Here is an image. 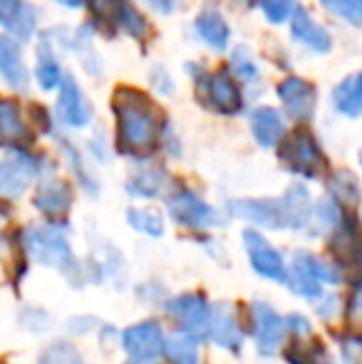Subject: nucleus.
Segmentation results:
<instances>
[{"label": "nucleus", "instance_id": "obj_31", "mask_svg": "<svg viewBox=\"0 0 362 364\" xmlns=\"http://www.w3.org/2000/svg\"><path fill=\"white\" fill-rule=\"evenodd\" d=\"M127 223L139 233L149 235V238H161L164 235V218L154 211V208H129L127 211Z\"/></svg>", "mask_w": 362, "mask_h": 364}, {"label": "nucleus", "instance_id": "obj_21", "mask_svg": "<svg viewBox=\"0 0 362 364\" xmlns=\"http://www.w3.org/2000/svg\"><path fill=\"white\" fill-rule=\"evenodd\" d=\"M127 193L132 198H159L169 188V173L164 166L151 161H142L127 178Z\"/></svg>", "mask_w": 362, "mask_h": 364}, {"label": "nucleus", "instance_id": "obj_47", "mask_svg": "<svg viewBox=\"0 0 362 364\" xmlns=\"http://www.w3.org/2000/svg\"><path fill=\"white\" fill-rule=\"evenodd\" d=\"M129 364H132V362H129Z\"/></svg>", "mask_w": 362, "mask_h": 364}, {"label": "nucleus", "instance_id": "obj_40", "mask_svg": "<svg viewBox=\"0 0 362 364\" xmlns=\"http://www.w3.org/2000/svg\"><path fill=\"white\" fill-rule=\"evenodd\" d=\"M313 307H315V312H318L320 320H325V322H333L338 315H343V300H340L335 292H325Z\"/></svg>", "mask_w": 362, "mask_h": 364}, {"label": "nucleus", "instance_id": "obj_37", "mask_svg": "<svg viewBox=\"0 0 362 364\" xmlns=\"http://www.w3.org/2000/svg\"><path fill=\"white\" fill-rule=\"evenodd\" d=\"M338 350L343 364H362V332H343L338 340Z\"/></svg>", "mask_w": 362, "mask_h": 364}, {"label": "nucleus", "instance_id": "obj_32", "mask_svg": "<svg viewBox=\"0 0 362 364\" xmlns=\"http://www.w3.org/2000/svg\"><path fill=\"white\" fill-rule=\"evenodd\" d=\"M117 28L124 30L129 38L144 40L147 35H149V20H147L144 15L127 0V3L119 8V15H117Z\"/></svg>", "mask_w": 362, "mask_h": 364}, {"label": "nucleus", "instance_id": "obj_43", "mask_svg": "<svg viewBox=\"0 0 362 364\" xmlns=\"http://www.w3.org/2000/svg\"><path fill=\"white\" fill-rule=\"evenodd\" d=\"M144 3L149 5V10H154L159 15H171L179 8V0H144Z\"/></svg>", "mask_w": 362, "mask_h": 364}, {"label": "nucleus", "instance_id": "obj_5", "mask_svg": "<svg viewBox=\"0 0 362 364\" xmlns=\"http://www.w3.org/2000/svg\"><path fill=\"white\" fill-rule=\"evenodd\" d=\"M278 156L290 173L308 178V181L320 178L328 171V156H325L320 141L313 136V132L308 129H295L285 134V139L278 146Z\"/></svg>", "mask_w": 362, "mask_h": 364}, {"label": "nucleus", "instance_id": "obj_28", "mask_svg": "<svg viewBox=\"0 0 362 364\" xmlns=\"http://www.w3.org/2000/svg\"><path fill=\"white\" fill-rule=\"evenodd\" d=\"M60 146H63L65 161H68L70 171H73L75 178H78L80 188H82L85 193H90V196L100 193V181H97V176L92 173V168L87 166V161H85V154L80 151V149L75 146L73 141H68V139L60 141Z\"/></svg>", "mask_w": 362, "mask_h": 364}, {"label": "nucleus", "instance_id": "obj_22", "mask_svg": "<svg viewBox=\"0 0 362 364\" xmlns=\"http://www.w3.org/2000/svg\"><path fill=\"white\" fill-rule=\"evenodd\" d=\"M0 80L13 92H28L30 70L25 65L23 48L8 35H0Z\"/></svg>", "mask_w": 362, "mask_h": 364}, {"label": "nucleus", "instance_id": "obj_15", "mask_svg": "<svg viewBox=\"0 0 362 364\" xmlns=\"http://www.w3.org/2000/svg\"><path fill=\"white\" fill-rule=\"evenodd\" d=\"M275 95H278L283 112L293 122H310L315 117V107H318V90H315L313 82H308L305 77L288 75L278 82L275 87Z\"/></svg>", "mask_w": 362, "mask_h": 364}, {"label": "nucleus", "instance_id": "obj_30", "mask_svg": "<svg viewBox=\"0 0 362 364\" xmlns=\"http://www.w3.org/2000/svg\"><path fill=\"white\" fill-rule=\"evenodd\" d=\"M228 65H231V75L236 77L238 82H243V85H256V82L261 80V70H258L256 60H253L251 50H248L246 45H236V48L231 50Z\"/></svg>", "mask_w": 362, "mask_h": 364}, {"label": "nucleus", "instance_id": "obj_11", "mask_svg": "<svg viewBox=\"0 0 362 364\" xmlns=\"http://www.w3.org/2000/svg\"><path fill=\"white\" fill-rule=\"evenodd\" d=\"M166 312H169L171 320L179 325V330L183 332V335L193 337L196 342H201L208 337L213 307L208 305L203 295H196V292H183V295L174 297V300L166 305Z\"/></svg>", "mask_w": 362, "mask_h": 364}, {"label": "nucleus", "instance_id": "obj_7", "mask_svg": "<svg viewBox=\"0 0 362 364\" xmlns=\"http://www.w3.org/2000/svg\"><path fill=\"white\" fill-rule=\"evenodd\" d=\"M201 92L203 105L221 117H236L246 107V97L241 92V82L231 75V70L221 68L206 75V80L196 87Z\"/></svg>", "mask_w": 362, "mask_h": 364}, {"label": "nucleus", "instance_id": "obj_3", "mask_svg": "<svg viewBox=\"0 0 362 364\" xmlns=\"http://www.w3.org/2000/svg\"><path fill=\"white\" fill-rule=\"evenodd\" d=\"M345 280H348V275L333 258H323V255H315L313 250L300 248L295 250L288 263L285 285L293 295L315 305L325 295V288H340V285H345Z\"/></svg>", "mask_w": 362, "mask_h": 364}, {"label": "nucleus", "instance_id": "obj_8", "mask_svg": "<svg viewBox=\"0 0 362 364\" xmlns=\"http://www.w3.org/2000/svg\"><path fill=\"white\" fill-rule=\"evenodd\" d=\"M166 211L176 225L188 230H208L221 225L218 211L191 188H174L166 198Z\"/></svg>", "mask_w": 362, "mask_h": 364}, {"label": "nucleus", "instance_id": "obj_45", "mask_svg": "<svg viewBox=\"0 0 362 364\" xmlns=\"http://www.w3.org/2000/svg\"><path fill=\"white\" fill-rule=\"evenodd\" d=\"M320 364H343V362H335V360H330V357L323 352V357H320Z\"/></svg>", "mask_w": 362, "mask_h": 364}, {"label": "nucleus", "instance_id": "obj_41", "mask_svg": "<svg viewBox=\"0 0 362 364\" xmlns=\"http://www.w3.org/2000/svg\"><path fill=\"white\" fill-rule=\"evenodd\" d=\"M285 327H288V332L295 340H305V337L313 335V322H310V317H305L303 312H290V315H285Z\"/></svg>", "mask_w": 362, "mask_h": 364}, {"label": "nucleus", "instance_id": "obj_9", "mask_svg": "<svg viewBox=\"0 0 362 364\" xmlns=\"http://www.w3.org/2000/svg\"><path fill=\"white\" fill-rule=\"evenodd\" d=\"M243 248H246L248 263L256 275H261L268 283L285 285L288 280V263H285L283 253L261 233L258 228L243 230Z\"/></svg>", "mask_w": 362, "mask_h": 364}, {"label": "nucleus", "instance_id": "obj_46", "mask_svg": "<svg viewBox=\"0 0 362 364\" xmlns=\"http://www.w3.org/2000/svg\"><path fill=\"white\" fill-rule=\"evenodd\" d=\"M358 159H360V166H362V149H360V156Z\"/></svg>", "mask_w": 362, "mask_h": 364}, {"label": "nucleus", "instance_id": "obj_36", "mask_svg": "<svg viewBox=\"0 0 362 364\" xmlns=\"http://www.w3.org/2000/svg\"><path fill=\"white\" fill-rule=\"evenodd\" d=\"M323 8L330 10L335 18L362 28V0H323Z\"/></svg>", "mask_w": 362, "mask_h": 364}, {"label": "nucleus", "instance_id": "obj_1", "mask_svg": "<svg viewBox=\"0 0 362 364\" xmlns=\"http://www.w3.org/2000/svg\"><path fill=\"white\" fill-rule=\"evenodd\" d=\"M115 114V149L124 156L147 159L161 146V134L169 119H161V109L147 92L122 85L112 97Z\"/></svg>", "mask_w": 362, "mask_h": 364}, {"label": "nucleus", "instance_id": "obj_20", "mask_svg": "<svg viewBox=\"0 0 362 364\" xmlns=\"http://www.w3.org/2000/svg\"><path fill=\"white\" fill-rule=\"evenodd\" d=\"M290 35L298 45L315 55H328L333 50V38L320 23H315L313 15L305 8H295L293 18H290Z\"/></svg>", "mask_w": 362, "mask_h": 364}, {"label": "nucleus", "instance_id": "obj_6", "mask_svg": "<svg viewBox=\"0 0 362 364\" xmlns=\"http://www.w3.org/2000/svg\"><path fill=\"white\" fill-rule=\"evenodd\" d=\"M50 168V159L43 154H33L30 149H13L8 156L0 159V198L15 201L20 198L33 178L45 176Z\"/></svg>", "mask_w": 362, "mask_h": 364}, {"label": "nucleus", "instance_id": "obj_34", "mask_svg": "<svg viewBox=\"0 0 362 364\" xmlns=\"http://www.w3.org/2000/svg\"><path fill=\"white\" fill-rule=\"evenodd\" d=\"M343 317L348 320L350 330L362 332V280H353L348 297L343 300Z\"/></svg>", "mask_w": 362, "mask_h": 364}, {"label": "nucleus", "instance_id": "obj_10", "mask_svg": "<svg viewBox=\"0 0 362 364\" xmlns=\"http://www.w3.org/2000/svg\"><path fill=\"white\" fill-rule=\"evenodd\" d=\"M251 330L253 345H256V352L261 357L271 360L283 350L288 327H285V317L273 305H268L263 300L251 302Z\"/></svg>", "mask_w": 362, "mask_h": 364}, {"label": "nucleus", "instance_id": "obj_42", "mask_svg": "<svg viewBox=\"0 0 362 364\" xmlns=\"http://www.w3.org/2000/svg\"><path fill=\"white\" fill-rule=\"evenodd\" d=\"M90 154H92V159H97V161H102V164L110 161L112 144L105 136V132H95V136L90 139Z\"/></svg>", "mask_w": 362, "mask_h": 364}, {"label": "nucleus", "instance_id": "obj_23", "mask_svg": "<svg viewBox=\"0 0 362 364\" xmlns=\"http://www.w3.org/2000/svg\"><path fill=\"white\" fill-rule=\"evenodd\" d=\"M208 337L213 340V345L223 347L226 352H233L238 355L243 347V327L236 317V310H233L228 302H221V305L213 307L211 315V330H208Z\"/></svg>", "mask_w": 362, "mask_h": 364}, {"label": "nucleus", "instance_id": "obj_35", "mask_svg": "<svg viewBox=\"0 0 362 364\" xmlns=\"http://www.w3.org/2000/svg\"><path fill=\"white\" fill-rule=\"evenodd\" d=\"M253 5H258L266 20L271 25H283V23H290L295 13V0H253Z\"/></svg>", "mask_w": 362, "mask_h": 364}, {"label": "nucleus", "instance_id": "obj_17", "mask_svg": "<svg viewBox=\"0 0 362 364\" xmlns=\"http://www.w3.org/2000/svg\"><path fill=\"white\" fill-rule=\"evenodd\" d=\"M35 134L30 129L28 119L23 114V107L13 97H0V146L13 151V149H28L33 144Z\"/></svg>", "mask_w": 362, "mask_h": 364}, {"label": "nucleus", "instance_id": "obj_25", "mask_svg": "<svg viewBox=\"0 0 362 364\" xmlns=\"http://www.w3.org/2000/svg\"><path fill=\"white\" fill-rule=\"evenodd\" d=\"M193 33L196 38L213 53H223L231 43V25L218 10L206 8L193 18Z\"/></svg>", "mask_w": 362, "mask_h": 364}, {"label": "nucleus", "instance_id": "obj_4", "mask_svg": "<svg viewBox=\"0 0 362 364\" xmlns=\"http://www.w3.org/2000/svg\"><path fill=\"white\" fill-rule=\"evenodd\" d=\"M20 240H23V250L33 263L55 268L65 275H70V270H78V258L70 248L68 230L63 225H33V228L23 230Z\"/></svg>", "mask_w": 362, "mask_h": 364}, {"label": "nucleus", "instance_id": "obj_13", "mask_svg": "<svg viewBox=\"0 0 362 364\" xmlns=\"http://www.w3.org/2000/svg\"><path fill=\"white\" fill-rule=\"evenodd\" d=\"M122 347L132 364H154L166 350V335L156 320H144L127 327Z\"/></svg>", "mask_w": 362, "mask_h": 364}, {"label": "nucleus", "instance_id": "obj_19", "mask_svg": "<svg viewBox=\"0 0 362 364\" xmlns=\"http://www.w3.org/2000/svg\"><path fill=\"white\" fill-rule=\"evenodd\" d=\"M33 206L38 208L43 216L50 218H63L65 213L73 208V186L58 176H45L35 186L33 193Z\"/></svg>", "mask_w": 362, "mask_h": 364}, {"label": "nucleus", "instance_id": "obj_27", "mask_svg": "<svg viewBox=\"0 0 362 364\" xmlns=\"http://www.w3.org/2000/svg\"><path fill=\"white\" fill-rule=\"evenodd\" d=\"M333 107L348 119L362 117V73H353L333 90Z\"/></svg>", "mask_w": 362, "mask_h": 364}, {"label": "nucleus", "instance_id": "obj_18", "mask_svg": "<svg viewBox=\"0 0 362 364\" xmlns=\"http://www.w3.org/2000/svg\"><path fill=\"white\" fill-rule=\"evenodd\" d=\"M60 48L55 45V40L50 38V33H40L38 45H35V82L43 92H58L60 85L65 82V70L60 63Z\"/></svg>", "mask_w": 362, "mask_h": 364}, {"label": "nucleus", "instance_id": "obj_44", "mask_svg": "<svg viewBox=\"0 0 362 364\" xmlns=\"http://www.w3.org/2000/svg\"><path fill=\"white\" fill-rule=\"evenodd\" d=\"M55 3H60L63 8L78 10V8H85V5H87V0H55Z\"/></svg>", "mask_w": 362, "mask_h": 364}, {"label": "nucleus", "instance_id": "obj_12", "mask_svg": "<svg viewBox=\"0 0 362 364\" xmlns=\"http://www.w3.org/2000/svg\"><path fill=\"white\" fill-rule=\"evenodd\" d=\"M330 253L333 260L345 270V275H355L362 280V223L353 211L340 223V228L330 235Z\"/></svg>", "mask_w": 362, "mask_h": 364}, {"label": "nucleus", "instance_id": "obj_39", "mask_svg": "<svg viewBox=\"0 0 362 364\" xmlns=\"http://www.w3.org/2000/svg\"><path fill=\"white\" fill-rule=\"evenodd\" d=\"M149 85H151V90H154L159 97H171L176 92L174 77L169 75V70H166L164 65H154V68H151Z\"/></svg>", "mask_w": 362, "mask_h": 364}, {"label": "nucleus", "instance_id": "obj_29", "mask_svg": "<svg viewBox=\"0 0 362 364\" xmlns=\"http://www.w3.org/2000/svg\"><path fill=\"white\" fill-rule=\"evenodd\" d=\"M166 360L171 364H201V352H198V342L193 337L183 335H171L166 337Z\"/></svg>", "mask_w": 362, "mask_h": 364}, {"label": "nucleus", "instance_id": "obj_26", "mask_svg": "<svg viewBox=\"0 0 362 364\" xmlns=\"http://www.w3.org/2000/svg\"><path fill=\"white\" fill-rule=\"evenodd\" d=\"M328 198H333L345 211H358L362 203V186L360 178L348 168H338L328 178Z\"/></svg>", "mask_w": 362, "mask_h": 364}, {"label": "nucleus", "instance_id": "obj_24", "mask_svg": "<svg viewBox=\"0 0 362 364\" xmlns=\"http://www.w3.org/2000/svg\"><path fill=\"white\" fill-rule=\"evenodd\" d=\"M251 134L261 149H275L285 139V119L273 107H256L248 117Z\"/></svg>", "mask_w": 362, "mask_h": 364}, {"label": "nucleus", "instance_id": "obj_14", "mask_svg": "<svg viewBox=\"0 0 362 364\" xmlns=\"http://www.w3.org/2000/svg\"><path fill=\"white\" fill-rule=\"evenodd\" d=\"M55 119L68 129H85L95 119V109L92 102L85 95L82 85L75 80L73 75L65 77V82L58 90V100H55Z\"/></svg>", "mask_w": 362, "mask_h": 364}, {"label": "nucleus", "instance_id": "obj_16", "mask_svg": "<svg viewBox=\"0 0 362 364\" xmlns=\"http://www.w3.org/2000/svg\"><path fill=\"white\" fill-rule=\"evenodd\" d=\"M40 10L30 0H0V30L25 45L38 35Z\"/></svg>", "mask_w": 362, "mask_h": 364}, {"label": "nucleus", "instance_id": "obj_38", "mask_svg": "<svg viewBox=\"0 0 362 364\" xmlns=\"http://www.w3.org/2000/svg\"><path fill=\"white\" fill-rule=\"evenodd\" d=\"M18 320H20V327H25V330H30V332H48L50 327H53V317H50V312L43 310V307H23Z\"/></svg>", "mask_w": 362, "mask_h": 364}, {"label": "nucleus", "instance_id": "obj_2", "mask_svg": "<svg viewBox=\"0 0 362 364\" xmlns=\"http://www.w3.org/2000/svg\"><path fill=\"white\" fill-rule=\"evenodd\" d=\"M313 196L305 183H290L278 198H238L231 201V216L266 230H310Z\"/></svg>", "mask_w": 362, "mask_h": 364}, {"label": "nucleus", "instance_id": "obj_33", "mask_svg": "<svg viewBox=\"0 0 362 364\" xmlns=\"http://www.w3.org/2000/svg\"><path fill=\"white\" fill-rule=\"evenodd\" d=\"M38 364H85V357L73 342L58 340V342H53V345L45 347Z\"/></svg>", "mask_w": 362, "mask_h": 364}]
</instances>
